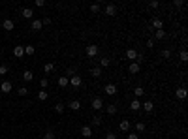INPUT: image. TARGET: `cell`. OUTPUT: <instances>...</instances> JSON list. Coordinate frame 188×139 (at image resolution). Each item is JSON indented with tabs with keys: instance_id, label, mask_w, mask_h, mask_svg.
Returning <instances> with one entry per match:
<instances>
[{
	"instance_id": "cell-28",
	"label": "cell",
	"mask_w": 188,
	"mask_h": 139,
	"mask_svg": "<svg viewBox=\"0 0 188 139\" xmlns=\"http://www.w3.org/2000/svg\"><path fill=\"white\" fill-rule=\"evenodd\" d=\"M47 86H49V79H47V77H43V79L40 81V90H45Z\"/></svg>"
},
{
	"instance_id": "cell-15",
	"label": "cell",
	"mask_w": 188,
	"mask_h": 139,
	"mask_svg": "<svg viewBox=\"0 0 188 139\" xmlns=\"http://www.w3.org/2000/svg\"><path fill=\"white\" fill-rule=\"evenodd\" d=\"M68 85H70V79L66 75H60L58 77V86H60V89H64V86H68Z\"/></svg>"
},
{
	"instance_id": "cell-16",
	"label": "cell",
	"mask_w": 188,
	"mask_h": 139,
	"mask_svg": "<svg viewBox=\"0 0 188 139\" xmlns=\"http://www.w3.org/2000/svg\"><path fill=\"white\" fill-rule=\"evenodd\" d=\"M68 107H70V109H73V111H79V109H81V102H79V100H72V102L68 104Z\"/></svg>"
},
{
	"instance_id": "cell-35",
	"label": "cell",
	"mask_w": 188,
	"mask_h": 139,
	"mask_svg": "<svg viewBox=\"0 0 188 139\" xmlns=\"http://www.w3.org/2000/svg\"><path fill=\"white\" fill-rule=\"evenodd\" d=\"M42 139H55V132H53V130H47V132L43 133Z\"/></svg>"
},
{
	"instance_id": "cell-40",
	"label": "cell",
	"mask_w": 188,
	"mask_h": 139,
	"mask_svg": "<svg viewBox=\"0 0 188 139\" xmlns=\"http://www.w3.org/2000/svg\"><path fill=\"white\" fill-rule=\"evenodd\" d=\"M135 62H138V64L141 66V62H145V56L141 55V53H138V58H135Z\"/></svg>"
},
{
	"instance_id": "cell-2",
	"label": "cell",
	"mask_w": 188,
	"mask_h": 139,
	"mask_svg": "<svg viewBox=\"0 0 188 139\" xmlns=\"http://www.w3.org/2000/svg\"><path fill=\"white\" fill-rule=\"evenodd\" d=\"M104 90H105V94H107V96H115V94H117V85L107 83V85L104 86Z\"/></svg>"
},
{
	"instance_id": "cell-17",
	"label": "cell",
	"mask_w": 188,
	"mask_h": 139,
	"mask_svg": "<svg viewBox=\"0 0 188 139\" xmlns=\"http://www.w3.org/2000/svg\"><path fill=\"white\" fill-rule=\"evenodd\" d=\"M21 15H23V19H32V15H34V12L30 8H23V12H21Z\"/></svg>"
},
{
	"instance_id": "cell-38",
	"label": "cell",
	"mask_w": 188,
	"mask_h": 139,
	"mask_svg": "<svg viewBox=\"0 0 188 139\" xmlns=\"http://www.w3.org/2000/svg\"><path fill=\"white\" fill-rule=\"evenodd\" d=\"M100 9H102L100 4H92V6H90V12L92 13H100Z\"/></svg>"
},
{
	"instance_id": "cell-47",
	"label": "cell",
	"mask_w": 188,
	"mask_h": 139,
	"mask_svg": "<svg viewBox=\"0 0 188 139\" xmlns=\"http://www.w3.org/2000/svg\"><path fill=\"white\" fill-rule=\"evenodd\" d=\"M149 6H151V8H158V6H160V4H158V2H156V0H152V2L149 4Z\"/></svg>"
},
{
	"instance_id": "cell-27",
	"label": "cell",
	"mask_w": 188,
	"mask_h": 139,
	"mask_svg": "<svg viewBox=\"0 0 188 139\" xmlns=\"http://www.w3.org/2000/svg\"><path fill=\"white\" fill-rule=\"evenodd\" d=\"M135 130H138V133H143L147 130V124L145 122H138V124H135Z\"/></svg>"
},
{
	"instance_id": "cell-10",
	"label": "cell",
	"mask_w": 188,
	"mask_h": 139,
	"mask_svg": "<svg viewBox=\"0 0 188 139\" xmlns=\"http://www.w3.org/2000/svg\"><path fill=\"white\" fill-rule=\"evenodd\" d=\"M152 28H156V30H160V28H164V21H162V19L160 17H154V19H152Z\"/></svg>"
},
{
	"instance_id": "cell-34",
	"label": "cell",
	"mask_w": 188,
	"mask_h": 139,
	"mask_svg": "<svg viewBox=\"0 0 188 139\" xmlns=\"http://www.w3.org/2000/svg\"><path fill=\"white\" fill-rule=\"evenodd\" d=\"M102 124V117L100 115H94L92 117V126H100Z\"/></svg>"
},
{
	"instance_id": "cell-5",
	"label": "cell",
	"mask_w": 188,
	"mask_h": 139,
	"mask_svg": "<svg viewBox=\"0 0 188 139\" xmlns=\"http://www.w3.org/2000/svg\"><path fill=\"white\" fill-rule=\"evenodd\" d=\"M98 55V45H87V56L89 58H94Z\"/></svg>"
},
{
	"instance_id": "cell-41",
	"label": "cell",
	"mask_w": 188,
	"mask_h": 139,
	"mask_svg": "<svg viewBox=\"0 0 188 139\" xmlns=\"http://www.w3.org/2000/svg\"><path fill=\"white\" fill-rule=\"evenodd\" d=\"M6 73H8V66L2 64V66H0V75H6Z\"/></svg>"
},
{
	"instance_id": "cell-4",
	"label": "cell",
	"mask_w": 188,
	"mask_h": 139,
	"mask_svg": "<svg viewBox=\"0 0 188 139\" xmlns=\"http://www.w3.org/2000/svg\"><path fill=\"white\" fill-rule=\"evenodd\" d=\"M175 96H177V100H186V96H188V92L184 86H179V89L175 90Z\"/></svg>"
},
{
	"instance_id": "cell-43",
	"label": "cell",
	"mask_w": 188,
	"mask_h": 139,
	"mask_svg": "<svg viewBox=\"0 0 188 139\" xmlns=\"http://www.w3.org/2000/svg\"><path fill=\"white\" fill-rule=\"evenodd\" d=\"M105 139H117V135L113 132H107V133H105Z\"/></svg>"
},
{
	"instance_id": "cell-49",
	"label": "cell",
	"mask_w": 188,
	"mask_h": 139,
	"mask_svg": "<svg viewBox=\"0 0 188 139\" xmlns=\"http://www.w3.org/2000/svg\"><path fill=\"white\" fill-rule=\"evenodd\" d=\"M0 55H2V47H0Z\"/></svg>"
},
{
	"instance_id": "cell-42",
	"label": "cell",
	"mask_w": 188,
	"mask_h": 139,
	"mask_svg": "<svg viewBox=\"0 0 188 139\" xmlns=\"http://www.w3.org/2000/svg\"><path fill=\"white\" fill-rule=\"evenodd\" d=\"M173 6L175 8H182V6H184V2H182V0H173Z\"/></svg>"
},
{
	"instance_id": "cell-12",
	"label": "cell",
	"mask_w": 188,
	"mask_h": 139,
	"mask_svg": "<svg viewBox=\"0 0 188 139\" xmlns=\"http://www.w3.org/2000/svg\"><path fill=\"white\" fill-rule=\"evenodd\" d=\"M126 58L132 60V62H135V58H138V51H135V49H128V51H126Z\"/></svg>"
},
{
	"instance_id": "cell-39",
	"label": "cell",
	"mask_w": 188,
	"mask_h": 139,
	"mask_svg": "<svg viewBox=\"0 0 188 139\" xmlns=\"http://www.w3.org/2000/svg\"><path fill=\"white\" fill-rule=\"evenodd\" d=\"M162 58H171V51L164 49V51H162Z\"/></svg>"
},
{
	"instance_id": "cell-37",
	"label": "cell",
	"mask_w": 188,
	"mask_h": 139,
	"mask_svg": "<svg viewBox=\"0 0 188 139\" xmlns=\"http://www.w3.org/2000/svg\"><path fill=\"white\" fill-rule=\"evenodd\" d=\"M17 94L19 96H28V89L27 86H21V89H17Z\"/></svg>"
},
{
	"instance_id": "cell-20",
	"label": "cell",
	"mask_w": 188,
	"mask_h": 139,
	"mask_svg": "<svg viewBox=\"0 0 188 139\" xmlns=\"http://www.w3.org/2000/svg\"><path fill=\"white\" fill-rule=\"evenodd\" d=\"M130 126H132L130 120H120V126H119V128H120V132H128Z\"/></svg>"
},
{
	"instance_id": "cell-26",
	"label": "cell",
	"mask_w": 188,
	"mask_h": 139,
	"mask_svg": "<svg viewBox=\"0 0 188 139\" xmlns=\"http://www.w3.org/2000/svg\"><path fill=\"white\" fill-rule=\"evenodd\" d=\"M23 79H24V81H27V83H28V81H32V79H34V73H32V71H30V70H27V71H24V73H23Z\"/></svg>"
},
{
	"instance_id": "cell-23",
	"label": "cell",
	"mask_w": 188,
	"mask_h": 139,
	"mask_svg": "<svg viewBox=\"0 0 188 139\" xmlns=\"http://www.w3.org/2000/svg\"><path fill=\"white\" fill-rule=\"evenodd\" d=\"M34 53H36V49H34V45H24V55L32 56Z\"/></svg>"
},
{
	"instance_id": "cell-25",
	"label": "cell",
	"mask_w": 188,
	"mask_h": 139,
	"mask_svg": "<svg viewBox=\"0 0 188 139\" xmlns=\"http://www.w3.org/2000/svg\"><path fill=\"white\" fill-rule=\"evenodd\" d=\"M105 111H107L109 115H115V113H117V104H107V107H105Z\"/></svg>"
},
{
	"instance_id": "cell-22",
	"label": "cell",
	"mask_w": 188,
	"mask_h": 139,
	"mask_svg": "<svg viewBox=\"0 0 188 139\" xmlns=\"http://www.w3.org/2000/svg\"><path fill=\"white\" fill-rule=\"evenodd\" d=\"M47 98H49V92H47V90H40V92H38V100H40V102H45Z\"/></svg>"
},
{
	"instance_id": "cell-18",
	"label": "cell",
	"mask_w": 188,
	"mask_h": 139,
	"mask_svg": "<svg viewBox=\"0 0 188 139\" xmlns=\"http://www.w3.org/2000/svg\"><path fill=\"white\" fill-rule=\"evenodd\" d=\"M42 27H43V24H42V19H34L32 24H30V28H32V30H42Z\"/></svg>"
},
{
	"instance_id": "cell-44",
	"label": "cell",
	"mask_w": 188,
	"mask_h": 139,
	"mask_svg": "<svg viewBox=\"0 0 188 139\" xmlns=\"http://www.w3.org/2000/svg\"><path fill=\"white\" fill-rule=\"evenodd\" d=\"M147 47H154V38H149V40H147Z\"/></svg>"
},
{
	"instance_id": "cell-45",
	"label": "cell",
	"mask_w": 188,
	"mask_h": 139,
	"mask_svg": "<svg viewBox=\"0 0 188 139\" xmlns=\"http://www.w3.org/2000/svg\"><path fill=\"white\" fill-rule=\"evenodd\" d=\"M34 4H36L38 8H43V6H45V0H36V2H34Z\"/></svg>"
},
{
	"instance_id": "cell-48",
	"label": "cell",
	"mask_w": 188,
	"mask_h": 139,
	"mask_svg": "<svg viewBox=\"0 0 188 139\" xmlns=\"http://www.w3.org/2000/svg\"><path fill=\"white\" fill-rule=\"evenodd\" d=\"M42 24H51V19H49V17H45L43 21H42Z\"/></svg>"
},
{
	"instance_id": "cell-24",
	"label": "cell",
	"mask_w": 188,
	"mask_h": 139,
	"mask_svg": "<svg viewBox=\"0 0 188 139\" xmlns=\"http://www.w3.org/2000/svg\"><path fill=\"white\" fill-rule=\"evenodd\" d=\"M90 75H92L94 79H98V77H102V68H92V70H90Z\"/></svg>"
},
{
	"instance_id": "cell-11",
	"label": "cell",
	"mask_w": 188,
	"mask_h": 139,
	"mask_svg": "<svg viewBox=\"0 0 188 139\" xmlns=\"http://www.w3.org/2000/svg\"><path fill=\"white\" fill-rule=\"evenodd\" d=\"M139 70H141V66L138 64V62H130V66H128V71H130V73H139Z\"/></svg>"
},
{
	"instance_id": "cell-46",
	"label": "cell",
	"mask_w": 188,
	"mask_h": 139,
	"mask_svg": "<svg viewBox=\"0 0 188 139\" xmlns=\"http://www.w3.org/2000/svg\"><path fill=\"white\" fill-rule=\"evenodd\" d=\"M126 139H139V135H138V133H128V137H126Z\"/></svg>"
},
{
	"instance_id": "cell-13",
	"label": "cell",
	"mask_w": 188,
	"mask_h": 139,
	"mask_svg": "<svg viewBox=\"0 0 188 139\" xmlns=\"http://www.w3.org/2000/svg\"><path fill=\"white\" fill-rule=\"evenodd\" d=\"M2 28H4V30H13V28H15V23L12 21V19H4Z\"/></svg>"
},
{
	"instance_id": "cell-1",
	"label": "cell",
	"mask_w": 188,
	"mask_h": 139,
	"mask_svg": "<svg viewBox=\"0 0 188 139\" xmlns=\"http://www.w3.org/2000/svg\"><path fill=\"white\" fill-rule=\"evenodd\" d=\"M70 85H72L73 89H79V86L83 85V79H81V75H72V77H70Z\"/></svg>"
},
{
	"instance_id": "cell-7",
	"label": "cell",
	"mask_w": 188,
	"mask_h": 139,
	"mask_svg": "<svg viewBox=\"0 0 188 139\" xmlns=\"http://www.w3.org/2000/svg\"><path fill=\"white\" fill-rule=\"evenodd\" d=\"M13 55L17 56V58L24 56V45H15V47H13Z\"/></svg>"
},
{
	"instance_id": "cell-33",
	"label": "cell",
	"mask_w": 188,
	"mask_h": 139,
	"mask_svg": "<svg viewBox=\"0 0 188 139\" xmlns=\"http://www.w3.org/2000/svg\"><path fill=\"white\" fill-rule=\"evenodd\" d=\"M64 109H66V105H64V104H60V102H58L57 105H55V111H57L58 115H62V113H64Z\"/></svg>"
},
{
	"instance_id": "cell-30",
	"label": "cell",
	"mask_w": 188,
	"mask_h": 139,
	"mask_svg": "<svg viewBox=\"0 0 188 139\" xmlns=\"http://www.w3.org/2000/svg\"><path fill=\"white\" fill-rule=\"evenodd\" d=\"M72 75H77V68H75V66H73V68H68V70H66V77H68V79H70Z\"/></svg>"
},
{
	"instance_id": "cell-3",
	"label": "cell",
	"mask_w": 188,
	"mask_h": 139,
	"mask_svg": "<svg viewBox=\"0 0 188 139\" xmlns=\"http://www.w3.org/2000/svg\"><path fill=\"white\" fill-rule=\"evenodd\" d=\"M90 105H92V109H94V111H100L102 107H104V102H102V98H92Z\"/></svg>"
},
{
	"instance_id": "cell-21",
	"label": "cell",
	"mask_w": 188,
	"mask_h": 139,
	"mask_svg": "<svg viewBox=\"0 0 188 139\" xmlns=\"http://www.w3.org/2000/svg\"><path fill=\"white\" fill-rule=\"evenodd\" d=\"M111 66V58H107V56H104V58L100 60V68H109Z\"/></svg>"
},
{
	"instance_id": "cell-32",
	"label": "cell",
	"mask_w": 188,
	"mask_h": 139,
	"mask_svg": "<svg viewBox=\"0 0 188 139\" xmlns=\"http://www.w3.org/2000/svg\"><path fill=\"white\" fill-rule=\"evenodd\" d=\"M53 70H55V64H53V62H47V64L43 66V71H45V73H51Z\"/></svg>"
},
{
	"instance_id": "cell-9",
	"label": "cell",
	"mask_w": 188,
	"mask_h": 139,
	"mask_svg": "<svg viewBox=\"0 0 188 139\" xmlns=\"http://www.w3.org/2000/svg\"><path fill=\"white\" fill-rule=\"evenodd\" d=\"M0 92H4V94L12 92V83H9V81H2V85H0Z\"/></svg>"
},
{
	"instance_id": "cell-19",
	"label": "cell",
	"mask_w": 188,
	"mask_h": 139,
	"mask_svg": "<svg viewBox=\"0 0 188 139\" xmlns=\"http://www.w3.org/2000/svg\"><path fill=\"white\" fill-rule=\"evenodd\" d=\"M130 109H132V111H139V109H141V102H139V100H132Z\"/></svg>"
},
{
	"instance_id": "cell-31",
	"label": "cell",
	"mask_w": 188,
	"mask_h": 139,
	"mask_svg": "<svg viewBox=\"0 0 188 139\" xmlns=\"http://www.w3.org/2000/svg\"><path fill=\"white\" fill-rule=\"evenodd\" d=\"M134 94L138 96V98H141V96L145 94V89H143V86H135V89H134Z\"/></svg>"
},
{
	"instance_id": "cell-8",
	"label": "cell",
	"mask_w": 188,
	"mask_h": 139,
	"mask_svg": "<svg viewBox=\"0 0 188 139\" xmlns=\"http://www.w3.org/2000/svg\"><path fill=\"white\" fill-rule=\"evenodd\" d=\"M105 15H109V17L117 15V6L115 4H107V6H105Z\"/></svg>"
},
{
	"instance_id": "cell-14",
	"label": "cell",
	"mask_w": 188,
	"mask_h": 139,
	"mask_svg": "<svg viewBox=\"0 0 188 139\" xmlns=\"http://www.w3.org/2000/svg\"><path fill=\"white\" fill-rule=\"evenodd\" d=\"M141 107H143V111H145V113H152V109H154V104H152L151 100H147L145 104H141Z\"/></svg>"
},
{
	"instance_id": "cell-29",
	"label": "cell",
	"mask_w": 188,
	"mask_h": 139,
	"mask_svg": "<svg viewBox=\"0 0 188 139\" xmlns=\"http://www.w3.org/2000/svg\"><path fill=\"white\" fill-rule=\"evenodd\" d=\"M154 38H156V40H164V38H166V30H164V28H160V30H156V34H154Z\"/></svg>"
},
{
	"instance_id": "cell-36",
	"label": "cell",
	"mask_w": 188,
	"mask_h": 139,
	"mask_svg": "<svg viewBox=\"0 0 188 139\" xmlns=\"http://www.w3.org/2000/svg\"><path fill=\"white\" fill-rule=\"evenodd\" d=\"M179 58H181V62H186V60H188V53H186L184 49H182L181 53H179Z\"/></svg>"
},
{
	"instance_id": "cell-6",
	"label": "cell",
	"mask_w": 188,
	"mask_h": 139,
	"mask_svg": "<svg viewBox=\"0 0 188 139\" xmlns=\"http://www.w3.org/2000/svg\"><path fill=\"white\" fill-rule=\"evenodd\" d=\"M81 135L83 137H92V126H89V124H85L83 128H81Z\"/></svg>"
}]
</instances>
